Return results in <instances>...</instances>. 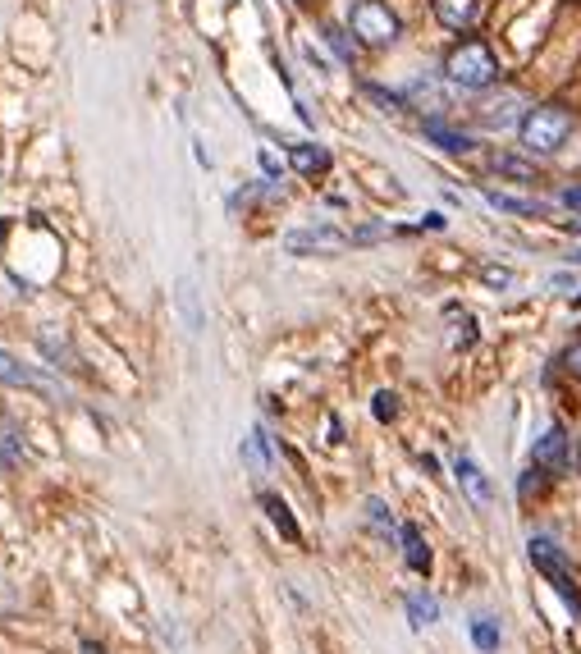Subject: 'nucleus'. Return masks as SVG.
<instances>
[{
	"label": "nucleus",
	"instance_id": "obj_1",
	"mask_svg": "<svg viewBox=\"0 0 581 654\" xmlns=\"http://www.w3.org/2000/svg\"><path fill=\"white\" fill-rule=\"evenodd\" d=\"M572 129H577V115H572L568 101H545V106H531L517 124V142L531 151V156H554V151L568 147Z\"/></svg>",
	"mask_w": 581,
	"mask_h": 654
},
{
	"label": "nucleus",
	"instance_id": "obj_2",
	"mask_svg": "<svg viewBox=\"0 0 581 654\" xmlns=\"http://www.w3.org/2000/svg\"><path fill=\"white\" fill-rule=\"evenodd\" d=\"M444 78L453 87H467V92H485V87L499 83V60L481 37H463L444 51Z\"/></svg>",
	"mask_w": 581,
	"mask_h": 654
},
{
	"label": "nucleus",
	"instance_id": "obj_3",
	"mask_svg": "<svg viewBox=\"0 0 581 654\" xmlns=\"http://www.w3.org/2000/svg\"><path fill=\"white\" fill-rule=\"evenodd\" d=\"M348 28H353V37L366 46H394L403 33L399 14L389 10L385 0H357L353 10H348Z\"/></svg>",
	"mask_w": 581,
	"mask_h": 654
},
{
	"label": "nucleus",
	"instance_id": "obj_4",
	"mask_svg": "<svg viewBox=\"0 0 581 654\" xmlns=\"http://www.w3.org/2000/svg\"><path fill=\"white\" fill-rule=\"evenodd\" d=\"M527 554H531V563H536V572H540V577H545L549 586L559 590V595H563V604H568V609L581 618V595H577V581H572L568 558H563L559 549L549 545V540H540V536L527 545Z\"/></svg>",
	"mask_w": 581,
	"mask_h": 654
},
{
	"label": "nucleus",
	"instance_id": "obj_5",
	"mask_svg": "<svg viewBox=\"0 0 581 654\" xmlns=\"http://www.w3.org/2000/svg\"><path fill=\"white\" fill-rule=\"evenodd\" d=\"M344 247H353V234H344L334 225H307L284 234V252H293V257H334Z\"/></svg>",
	"mask_w": 581,
	"mask_h": 654
},
{
	"label": "nucleus",
	"instance_id": "obj_6",
	"mask_svg": "<svg viewBox=\"0 0 581 654\" xmlns=\"http://www.w3.org/2000/svg\"><path fill=\"white\" fill-rule=\"evenodd\" d=\"M531 467H540V472L554 481V476L572 472V440L563 426H549L545 435H540L536 444H531Z\"/></svg>",
	"mask_w": 581,
	"mask_h": 654
},
{
	"label": "nucleus",
	"instance_id": "obj_7",
	"mask_svg": "<svg viewBox=\"0 0 581 654\" xmlns=\"http://www.w3.org/2000/svg\"><path fill=\"white\" fill-rule=\"evenodd\" d=\"M0 385L33 389V394H42V398H60V385H55V380H46L42 371H33V366H23L19 357H10L5 348H0Z\"/></svg>",
	"mask_w": 581,
	"mask_h": 654
},
{
	"label": "nucleus",
	"instance_id": "obj_8",
	"mask_svg": "<svg viewBox=\"0 0 581 654\" xmlns=\"http://www.w3.org/2000/svg\"><path fill=\"white\" fill-rule=\"evenodd\" d=\"M453 476H458V485H463V494H467V504H472V508H490V504H495V485H490V476H485L472 458L453 462Z\"/></svg>",
	"mask_w": 581,
	"mask_h": 654
},
{
	"label": "nucleus",
	"instance_id": "obj_9",
	"mask_svg": "<svg viewBox=\"0 0 581 654\" xmlns=\"http://www.w3.org/2000/svg\"><path fill=\"white\" fill-rule=\"evenodd\" d=\"M431 14L449 33H467V28L481 19V0H431Z\"/></svg>",
	"mask_w": 581,
	"mask_h": 654
},
{
	"label": "nucleus",
	"instance_id": "obj_10",
	"mask_svg": "<svg viewBox=\"0 0 581 654\" xmlns=\"http://www.w3.org/2000/svg\"><path fill=\"white\" fill-rule=\"evenodd\" d=\"M485 170L504 174V179H513V183H536L540 179V165H531L527 156H517V151H490V156H485Z\"/></svg>",
	"mask_w": 581,
	"mask_h": 654
},
{
	"label": "nucleus",
	"instance_id": "obj_11",
	"mask_svg": "<svg viewBox=\"0 0 581 654\" xmlns=\"http://www.w3.org/2000/svg\"><path fill=\"white\" fill-rule=\"evenodd\" d=\"M399 540H403V558H408L412 572H431V545L421 540V531L412 522L399 526Z\"/></svg>",
	"mask_w": 581,
	"mask_h": 654
},
{
	"label": "nucleus",
	"instance_id": "obj_12",
	"mask_svg": "<svg viewBox=\"0 0 581 654\" xmlns=\"http://www.w3.org/2000/svg\"><path fill=\"white\" fill-rule=\"evenodd\" d=\"M426 138H431L440 151H449V156H467V151L476 147V142L467 138V133L449 129V124H440V119H426Z\"/></svg>",
	"mask_w": 581,
	"mask_h": 654
},
{
	"label": "nucleus",
	"instance_id": "obj_13",
	"mask_svg": "<svg viewBox=\"0 0 581 654\" xmlns=\"http://www.w3.org/2000/svg\"><path fill=\"white\" fill-rule=\"evenodd\" d=\"M289 161L298 174H321L330 170V151L316 147V142H298V147H289Z\"/></svg>",
	"mask_w": 581,
	"mask_h": 654
},
{
	"label": "nucleus",
	"instance_id": "obj_14",
	"mask_svg": "<svg viewBox=\"0 0 581 654\" xmlns=\"http://www.w3.org/2000/svg\"><path fill=\"white\" fill-rule=\"evenodd\" d=\"M261 508H266V517L275 522V531H280L284 540H302V531H298V522H293V513H289V504H284L280 494H261Z\"/></svg>",
	"mask_w": 581,
	"mask_h": 654
},
{
	"label": "nucleus",
	"instance_id": "obj_15",
	"mask_svg": "<svg viewBox=\"0 0 581 654\" xmlns=\"http://www.w3.org/2000/svg\"><path fill=\"white\" fill-rule=\"evenodd\" d=\"M403 604H408V622H412V627H431V622L440 618V604H435L431 595H421V590H412Z\"/></svg>",
	"mask_w": 581,
	"mask_h": 654
},
{
	"label": "nucleus",
	"instance_id": "obj_16",
	"mask_svg": "<svg viewBox=\"0 0 581 654\" xmlns=\"http://www.w3.org/2000/svg\"><path fill=\"white\" fill-rule=\"evenodd\" d=\"M37 344H42V353L51 357L55 366H60V362H65V366H74V348H69V339H65V334H55L51 325H46V330L37 334Z\"/></svg>",
	"mask_w": 581,
	"mask_h": 654
},
{
	"label": "nucleus",
	"instance_id": "obj_17",
	"mask_svg": "<svg viewBox=\"0 0 581 654\" xmlns=\"http://www.w3.org/2000/svg\"><path fill=\"white\" fill-rule=\"evenodd\" d=\"M490 206H499V211H508V215H545L549 211L545 202H527V197H508V193H490Z\"/></svg>",
	"mask_w": 581,
	"mask_h": 654
},
{
	"label": "nucleus",
	"instance_id": "obj_18",
	"mask_svg": "<svg viewBox=\"0 0 581 654\" xmlns=\"http://www.w3.org/2000/svg\"><path fill=\"white\" fill-rule=\"evenodd\" d=\"M243 453H248V462L257 467V472H266V462H270V440H266V430H252V440L243 444Z\"/></svg>",
	"mask_w": 581,
	"mask_h": 654
},
{
	"label": "nucleus",
	"instance_id": "obj_19",
	"mask_svg": "<svg viewBox=\"0 0 581 654\" xmlns=\"http://www.w3.org/2000/svg\"><path fill=\"white\" fill-rule=\"evenodd\" d=\"M472 641L481 645L485 654H495V650H499V627H495L490 618H476V622H472Z\"/></svg>",
	"mask_w": 581,
	"mask_h": 654
},
{
	"label": "nucleus",
	"instance_id": "obj_20",
	"mask_svg": "<svg viewBox=\"0 0 581 654\" xmlns=\"http://www.w3.org/2000/svg\"><path fill=\"white\" fill-rule=\"evenodd\" d=\"M481 279L490 284V289H513L517 284L513 270H504V266H481Z\"/></svg>",
	"mask_w": 581,
	"mask_h": 654
},
{
	"label": "nucleus",
	"instance_id": "obj_21",
	"mask_svg": "<svg viewBox=\"0 0 581 654\" xmlns=\"http://www.w3.org/2000/svg\"><path fill=\"white\" fill-rule=\"evenodd\" d=\"M23 458V440L19 435H0V467H14Z\"/></svg>",
	"mask_w": 581,
	"mask_h": 654
},
{
	"label": "nucleus",
	"instance_id": "obj_22",
	"mask_svg": "<svg viewBox=\"0 0 581 654\" xmlns=\"http://www.w3.org/2000/svg\"><path fill=\"white\" fill-rule=\"evenodd\" d=\"M559 366L568 371L572 380H581V339H572L568 348H563V357H559Z\"/></svg>",
	"mask_w": 581,
	"mask_h": 654
},
{
	"label": "nucleus",
	"instance_id": "obj_23",
	"mask_svg": "<svg viewBox=\"0 0 581 654\" xmlns=\"http://www.w3.org/2000/svg\"><path fill=\"white\" fill-rule=\"evenodd\" d=\"M376 417L380 421H394V417H399V398L389 394V389H380V394H376Z\"/></svg>",
	"mask_w": 581,
	"mask_h": 654
},
{
	"label": "nucleus",
	"instance_id": "obj_24",
	"mask_svg": "<svg viewBox=\"0 0 581 654\" xmlns=\"http://www.w3.org/2000/svg\"><path fill=\"white\" fill-rule=\"evenodd\" d=\"M366 513H371V522H376L380 531H394V517H389V508L380 504V499H366Z\"/></svg>",
	"mask_w": 581,
	"mask_h": 654
},
{
	"label": "nucleus",
	"instance_id": "obj_25",
	"mask_svg": "<svg viewBox=\"0 0 581 654\" xmlns=\"http://www.w3.org/2000/svg\"><path fill=\"white\" fill-rule=\"evenodd\" d=\"M366 97H376L385 110H403V101L394 97V92H385V87H376V83H366Z\"/></svg>",
	"mask_w": 581,
	"mask_h": 654
},
{
	"label": "nucleus",
	"instance_id": "obj_26",
	"mask_svg": "<svg viewBox=\"0 0 581 654\" xmlns=\"http://www.w3.org/2000/svg\"><path fill=\"white\" fill-rule=\"evenodd\" d=\"M325 42H330L334 51H339V60H348V65H353V46L344 42V33H334V28H325Z\"/></svg>",
	"mask_w": 581,
	"mask_h": 654
},
{
	"label": "nucleus",
	"instance_id": "obj_27",
	"mask_svg": "<svg viewBox=\"0 0 581 654\" xmlns=\"http://www.w3.org/2000/svg\"><path fill=\"white\" fill-rule=\"evenodd\" d=\"M559 202H563V206H572V211H581V188H563Z\"/></svg>",
	"mask_w": 581,
	"mask_h": 654
},
{
	"label": "nucleus",
	"instance_id": "obj_28",
	"mask_svg": "<svg viewBox=\"0 0 581 654\" xmlns=\"http://www.w3.org/2000/svg\"><path fill=\"white\" fill-rule=\"evenodd\" d=\"M568 229H572V234H581V220H568Z\"/></svg>",
	"mask_w": 581,
	"mask_h": 654
},
{
	"label": "nucleus",
	"instance_id": "obj_29",
	"mask_svg": "<svg viewBox=\"0 0 581 654\" xmlns=\"http://www.w3.org/2000/svg\"><path fill=\"white\" fill-rule=\"evenodd\" d=\"M5 229H10V220H0V243H5Z\"/></svg>",
	"mask_w": 581,
	"mask_h": 654
},
{
	"label": "nucleus",
	"instance_id": "obj_30",
	"mask_svg": "<svg viewBox=\"0 0 581 654\" xmlns=\"http://www.w3.org/2000/svg\"><path fill=\"white\" fill-rule=\"evenodd\" d=\"M572 261H577V266H581V252H572Z\"/></svg>",
	"mask_w": 581,
	"mask_h": 654
},
{
	"label": "nucleus",
	"instance_id": "obj_31",
	"mask_svg": "<svg viewBox=\"0 0 581 654\" xmlns=\"http://www.w3.org/2000/svg\"><path fill=\"white\" fill-rule=\"evenodd\" d=\"M577 462H581V440H577Z\"/></svg>",
	"mask_w": 581,
	"mask_h": 654
}]
</instances>
